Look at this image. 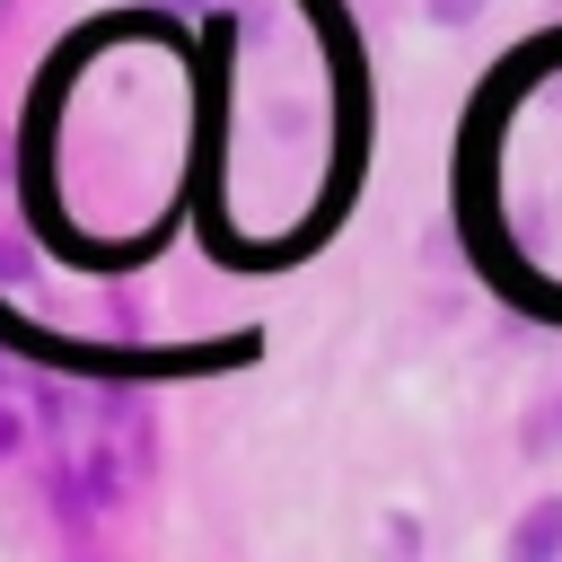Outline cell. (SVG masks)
I'll use <instances>...</instances> for the list:
<instances>
[{
    "label": "cell",
    "mask_w": 562,
    "mask_h": 562,
    "mask_svg": "<svg viewBox=\"0 0 562 562\" xmlns=\"http://www.w3.org/2000/svg\"><path fill=\"white\" fill-rule=\"evenodd\" d=\"M509 562H562V492L509 518Z\"/></svg>",
    "instance_id": "6da1fadb"
},
{
    "label": "cell",
    "mask_w": 562,
    "mask_h": 562,
    "mask_svg": "<svg viewBox=\"0 0 562 562\" xmlns=\"http://www.w3.org/2000/svg\"><path fill=\"white\" fill-rule=\"evenodd\" d=\"M553 422H562V404H553ZM553 439H562V430H553Z\"/></svg>",
    "instance_id": "3957f363"
},
{
    "label": "cell",
    "mask_w": 562,
    "mask_h": 562,
    "mask_svg": "<svg viewBox=\"0 0 562 562\" xmlns=\"http://www.w3.org/2000/svg\"><path fill=\"white\" fill-rule=\"evenodd\" d=\"M430 9V26H465V18H483V0H422Z\"/></svg>",
    "instance_id": "7a4b0ae2"
}]
</instances>
